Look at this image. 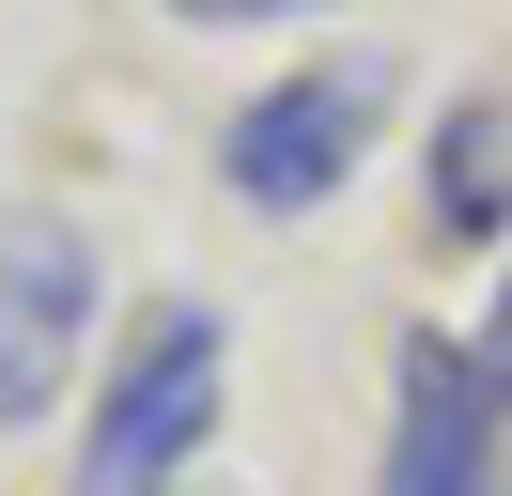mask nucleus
Returning <instances> with one entry per match:
<instances>
[{
    "instance_id": "obj_1",
    "label": "nucleus",
    "mask_w": 512,
    "mask_h": 496,
    "mask_svg": "<svg viewBox=\"0 0 512 496\" xmlns=\"http://www.w3.org/2000/svg\"><path fill=\"white\" fill-rule=\"evenodd\" d=\"M218 357L233 326L202 295H171L156 326L125 341V372L94 388V434H78V496H171V465L202 450V419H218Z\"/></svg>"
},
{
    "instance_id": "obj_2",
    "label": "nucleus",
    "mask_w": 512,
    "mask_h": 496,
    "mask_svg": "<svg viewBox=\"0 0 512 496\" xmlns=\"http://www.w3.org/2000/svg\"><path fill=\"white\" fill-rule=\"evenodd\" d=\"M373 109H388V62H373V47H342V62H295L280 93H249V109L218 124V186H233L249 217H311L326 186L357 171Z\"/></svg>"
},
{
    "instance_id": "obj_3",
    "label": "nucleus",
    "mask_w": 512,
    "mask_h": 496,
    "mask_svg": "<svg viewBox=\"0 0 512 496\" xmlns=\"http://www.w3.org/2000/svg\"><path fill=\"white\" fill-rule=\"evenodd\" d=\"M78 341H94V233L0 217V434H32L78 388Z\"/></svg>"
},
{
    "instance_id": "obj_4",
    "label": "nucleus",
    "mask_w": 512,
    "mask_h": 496,
    "mask_svg": "<svg viewBox=\"0 0 512 496\" xmlns=\"http://www.w3.org/2000/svg\"><path fill=\"white\" fill-rule=\"evenodd\" d=\"M373 496H512V388L481 372V341H404V419Z\"/></svg>"
},
{
    "instance_id": "obj_5",
    "label": "nucleus",
    "mask_w": 512,
    "mask_h": 496,
    "mask_svg": "<svg viewBox=\"0 0 512 496\" xmlns=\"http://www.w3.org/2000/svg\"><path fill=\"white\" fill-rule=\"evenodd\" d=\"M435 217H450V233H497V109H466L435 140Z\"/></svg>"
},
{
    "instance_id": "obj_6",
    "label": "nucleus",
    "mask_w": 512,
    "mask_h": 496,
    "mask_svg": "<svg viewBox=\"0 0 512 496\" xmlns=\"http://www.w3.org/2000/svg\"><path fill=\"white\" fill-rule=\"evenodd\" d=\"M171 16H202V31H280V16H342V0H171Z\"/></svg>"
},
{
    "instance_id": "obj_7",
    "label": "nucleus",
    "mask_w": 512,
    "mask_h": 496,
    "mask_svg": "<svg viewBox=\"0 0 512 496\" xmlns=\"http://www.w3.org/2000/svg\"><path fill=\"white\" fill-rule=\"evenodd\" d=\"M481 372H497V388H512V295H497V326H481Z\"/></svg>"
}]
</instances>
